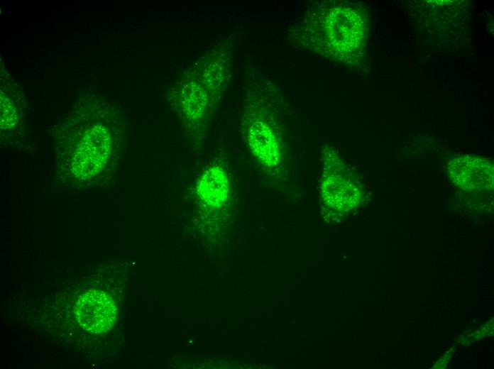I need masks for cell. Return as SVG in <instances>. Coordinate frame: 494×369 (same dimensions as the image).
Wrapping results in <instances>:
<instances>
[{"label": "cell", "mask_w": 494, "mask_h": 369, "mask_svg": "<svg viewBox=\"0 0 494 369\" xmlns=\"http://www.w3.org/2000/svg\"><path fill=\"white\" fill-rule=\"evenodd\" d=\"M324 173L321 187V196L324 202L334 208L344 209L355 206L360 197V192L353 178L349 175L344 164L334 156L331 150L322 153Z\"/></svg>", "instance_id": "cell-5"}, {"label": "cell", "mask_w": 494, "mask_h": 369, "mask_svg": "<svg viewBox=\"0 0 494 369\" xmlns=\"http://www.w3.org/2000/svg\"><path fill=\"white\" fill-rule=\"evenodd\" d=\"M451 180L459 187L469 192H485L493 187V165L483 158L463 155L449 164Z\"/></svg>", "instance_id": "cell-6"}, {"label": "cell", "mask_w": 494, "mask_h": 369, "mask_svg": "<svg viewBox=\"0 0 494 369\" xmlns=\"http://www.w3.org/2000/svg\"><path fill=\"white\" fill-rule=\"evenodd\" d=\"M367 24L363 12L343 1L312 3L287 31L296 48L329 60L351 63L364 48Z\"/></svg>", "instance_id": "cell-2"}, {"label": "cell", "mask_w": 494, "mask_h": 369, "mask_svg": "<svg viewBox=\"0 0 494 369\" xmlns=\"http://www.w3.org/2000/svg\"><path fill=\"white\" fill-rule=\"evenodd\" d=\"M195 196L207 207L223 206L230 196L229 180L224 169L219 165L207 167L197 180Z\"/></svg>", "instance_id": "cell-7"}, {"label": "cell", "mask_w": 494, "mask_h": 369, "mask_svg": "<svg viewBox=\"0 0 494 369\" xmlns=\"http://www.w3.org/2000/svg\"><path fill=\"white\" fill-rule=\"evenodd\" d=\"M123 131L110 104L75 106L54 128L55 184L73 192L109 184L121 153Z\"/></svg>", "instance_id": "cell-1"}, {"label": "cell", "mask_w": 494, "mask_h": 369, "mask_svg": "<svg viewBox=\"0 0 494 369\" xmlns=\"http://www.w3.org/2000/svg\"><path fill=\"white\" fill-rule=\"evenodd\" d=\"M245 93L243 128L253 155L268 171L278 168L283 158V139L273 117L271 101L276 92L263 77H252Z\"/></svg>", "instance_id": "cell-4"}, {"label": "cell", "mask_w": 494, "mask_h": 369, "mask_svg": "<svg viewBox=\"0 0 494 369\" xmlns=\"http://www.w3.org/2000/svg\"><path fill=\"white\" fill-rule=\"evenodd\" d=\"M229 42L208 50L173 87L172 106L190 129L203 127L229 82L233 50Z\"/></svg>", "instance_id": "cell-3"}]
</instances>
